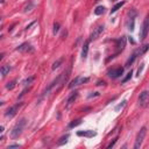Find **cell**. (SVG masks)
Listing matches in <instances>:
<instances>
[{
    "mask_svg": "<svg viewBox=\"0 0 149 149\" xmlns=\"http://www.w3.org/2000/svg\"><path fill=\"white\" fill-rule=\"evenodd\" d=\"M69 73H70V69H68L66 71H64L62 74H59V76H58L55 81H52V82L48 85V88L44 90V92H43V95H42V98H44V97L49 96L52 91H55V90L59 89V88H61V86L66 82V79H68V77H69Z\"/></svg>",
    "mask_w": 149,
    "mask_h": 149,
    "instance_id": "6da1fadb",
    "label": "cell"
},
{
    "mask_svg": "<svg viewBox=\"0 0 149 149\" xmlns=\"http://www.w3.org/2000/svg\"><path fill=\"white\" fill-rule=\"evenodd\" d=\"M26 123H27V120H26L25 118H22V119L12 128V130H11V136H12V139H18V137L21 135V133H22V130H23Z\"/></svg>",
    "mask_w": 149,
    "mask_h": 149,
    "instance_id": "7a4b0ae2",
    "label": "cell"
},
{
    "mask_svg": "<svg viewBox=\"0 0 149 149\" xmlns=\"http://www.w3.org/2000/svg\"><path fill=\"white\" fill-rule=\"evenodd\" d=\"M146 134H147V128H146V127H142V128L140 129V132L137 133V135H136L135 143H134V149H139V148H141V146H142V142H143V140H144Z\"/></svg>",
    "mask_w": 149,
    "mask_h": 149,
    "instance_id": "3957f363",
    "label": "cell"
},
{
    "mask_svg": "<svg viewBox=\"0 0 149 149\" xmlns=\"http://www.w3.org/2000/svg\"><path fill=\"white\" fill-rule=\"evenodd\" d=\"M139 105L141 107H143V108L149 106V91L144 90V91H142L140 93V96H139Z\"/></svg>",
    "mask_w": 149,
    "mask_h": 149,
    "instance_id": "277c9868",
    "label": "cell"
},
{
    "mask_svg": "<svg viewBox=\"0 0 149 149\" xmlns=\"http://www.w3.org/2000/svg\"><path fill=\"white\" fill-rule=\"evenodd\" d=\"M22 105H23V103H17L15 105H13V106H11L7 111H6V113H5V117L6 118H13V117H15L17 115V113L19 112V110L22 107Z\"/></svg>",
    "mask_w": 149,
    "mask_h": 149,
    "instance_id": "5b68a950",
    "label": "cell"
},
{
    "mask_svg": "<svg viewBox=\"0 0 149 149\" xmlns=\"http://www.w3.org/2000/svg\"><path fill=\"white\" fill-rule=\"evenodd\" d=\"M90 81V78L89 77H82V76H77L74 79H72L71 82H70V84H69V88L70 89H73V88H76V86H79V85H82V84H85V83H88Z\"/></svg>",
    "mask_w": 149,
    "mask_h": 149,
    "instance_id": "8992f818",
    "label": "cell"
},
{
    "mask_svg": "<svg viewBox=\"0 0 149 149\" xmlns=\"http://www.w3.org/2000/svg\"><path fill=\"white\" fill-rule=\"evenodd\" d=\"M107 74H108V77H110V78L117 79V78L121 77L122 74H123V68H121V66H119V68H113V69L108 70Z\"/></svg>",
    "mask_w": 149,
    "mask_h": 149,
    "instance_id": "52a82bcc",
    "label": "cell"
},
{
    "mask_svg": "<svg viewBox=\"0 0 149 149\" xmlns=\"http://www.w3.org/2000/svg\"><path fill=\"white\" fill-rule=\"evenodd\" d=\"M148 33H149V14L146 18V20H144V22L142 25V28H141V32H140V40L143 41L147 37Z\"/></svg>",
    "mask_w": 149,
    "mask_h": 149,
    "instance_id": "ba28073f",
    "label": "cell"
},
{
    "mask_svg": "<svg viewBox=\"0 0 149 149\" xmlns=\"http://www.w3.org/2000/svg\"><path fill=\"white\" fill-rule=\"evenodd\" d=\"M135 17H136V12L134 10H132L129 12V18H128V21H127V28L133 32L134 30V25H135Z\"/></svg>",
    "mask_w": 149,
    "mask_h": 149,
    "instance_id": "9c48e42d",
    "label": "cell"
},
{
    "mask_svg": "<svg viewBox=\"0 0 149 149\" xmlns=\"http://www.w3.org/2000/svg\"><path fill=\"white\" fill-rule=\"evenodd\" d=\"M104 29H105V27L104 26H98L97 28H95V30L91 33V35H90V41H93V40H97L103 33H104Z\"/></svg>",
    "mask_w": 149,
    "mask_h": 149,
    "instance_id": "30bf717a",
    "label": "cell"
},
{
    "mask_svg": "<svg viewBox=\"0 0 149 149\" xmlns=\"http://www.w3.org/2000/svg\"><path fill=\"white\" fill-rule=\"evenodd\" d=\"M17 50H18V51H20V52H32V51H34V48L32 47V44H30V43L25 42V43L20 44V46L17 48Z\"/></svg>",
    "mask_w": 149,
    "mask_h": 149,
    "instance_id": "8fae6325",
    "label": "cell"
},
{
    "mask_svg": "<svg viewBox=\"0 0 149 149\" xmlns=\"http://www.w3.org/2000/svg\"><path fill=\"white\" fill-rule=\"evenodd\" d=\"M77 97H78V92H77V91L72 92V93L68 97V99H66V101H65V107H66V108H69V107L74 103V100L77 99Z\"/></svg>",
    "mask_w": 149,
    "mask_h": 149,
    "instance_id": "7c38bea8",
    "label": "cell"
},
{
    "mask_svg": "<svg viewBox=\"0 0 149 149\" xmlns=\"http://www.w3.org/2000/svg\"><path fill=\"white\" fill-rule=\"evenodd\" d=\"M117 47H118V52L117 54H119L120 51H122L125 49V47H126V36H121L117 41Z\"/></svg>",
    "mask_w": 149,
    "mask_h": 149,
    "instance_id": "4fadbf2b",
    "label": "cell"
},
{
    "mask_svg": "<svg viewBox=\"0 0 149 149\" xmlns=\"http://www.w3.org/2000/svg\"><path fill=\"white\" fill-rule=\"evenodd\" d=\"M77 135H78V136H84V137H89V139H91V137L96 136V135H97V133H96V132H93V130H84V132H77Z\"/></svg>",
    "mask_w": 149,
    "mask_h": 149,
    "instance_id": "5bb4252c",
    "label": "cell"
},
{
    "mask_svg": "<svg viewBox=\"0 0 149 149\" xmlns=\"http://www.w3.org/2000/svg\"><path fill=\"white\" fill-rule=\"evenodd\" d=\"M137 56H139L137 51H134V52H133V54L130 55V57H129V58L127 59V62H126L125 66H126V68H129V66H130V65H132V64L134 63V61L136 59V57H137Z\"/></svg>",
    "mask_w": 149,
    "mask_h": 149,
    "instance_id": "9a60e30c",
    "label": "cell"
},
{
    "mask_svg": "<svg viewBox=\"0 0 149 149\" xmlns=\"http://www.w3.org/2000/svg\"><path fill=\"white\" fill-rule=\"evenodd\" d=\"M89 44H90V40L86 41L83 46V49H82V58L85 59L88 57V54H89Z\"/></svg>",
    "mask_w": 149,
    "mask_h": 149,
    "instance_id": "2e32d148",
    "label": "cell"
},
{
    "mask_svg": "<svg viewBox=\"0 0 149 149\" xmlns=\"http://www.w3.org/2000/svg\"><path fill=\"white\" fill-rule=\"evenodd\" d=\"M126 4V1H120V3H118V4H115L113 7H112V10H111V14H113V13H115L119 8H121L123 5Z\"/></svg>",
    "mask_w": 149,
    "mask_h": 149,
    "instance_id": "e0dca14e",
    "label": "cell"
},
{
    "mask_svg": "<svg viewBox=\"0 0 149 149\" xmlns=\"http://www.w3.org/2000/svg\"><path fill=\"white\" fill-rule=\"evenodd\" d=\"M10 71H11V66H10L8 64L3 65V66H1V76H3V77H5Z\"/></svg>",
    "mask_w": 149,
    "mask_h": 149,
    "instance_id": "ac0fdd59",
    "label": "cell"
},
{
    "mask_svg": "<svg viewBox=\"0 0 149 149\" xmlns=\"http://www.w3.org/2000/svg\"><path fill=\"white\" fill-rule=\"evenodd\" d=\"M82 123V119H77V120H73V121H71L70 123H69V128H74V127H77V126H79Z\"/></svg>",
    "mask_w": 149,
    "mask_h": 149,
    "instance_id": "d6986e66",
    "label": "cell"
},
{
    "mask_svg": "<svg viewBox=\"0 0 149 149\" xmlns=\"http://www.w3.org/2000/svg\"><path fill=\"white\" fill-rule=\"evenodd\" d=\"M70 137V134H65V135H63L61 139H59V141L57 142V144L58 146H62V144H64V143H66L68 142V139Z\"/></svg>",
    "mask_w": 149,
    "mask_h": 149,
    "instance_id": "ffe728a7",
    "label": "cell"
},
{
    "mask_svg": "<svg viewBox=\"0 0 149 149\" xmlns=\"http://www.w3.org/2000/svg\"><path fill=\"white\" fill-rule=\"evenodd\" d=\"M148 49H149V44H148V43H147V44H144V46H142V47H141V48L137 50V54H139V56L143 55V54H144V52H146Z\"/></svg>",
    "mask_w": 149,
    "mask_h": 149,
    "instance_id": "44dd1931",
    "label": "cell"
},
{
    "mask_svg": "<svg viewBox=\"0 0 149 149\" xmlns=\"http://www.w3.org/2000/svg\"><path fill=\"white\" fill-rule=\"evenodd\" d=\"M17 83H18V81H17V79H14V81H12V82L7 83L6 89H7V90H13V89L17 86Z\"/></svg>",
    "mask_w": 149,
    "mask_h": 149,
    "instance_id": "7402d4cb",
    "label": "cell"
},
{
    "mask_svg": "<svg viewBox=\"0 0 149 149\" xmlns=\"http://www.w3.org/2000/svg\"><path fill=\"white\" fill-rule=\"evenodd\" d=\"M104 12H105V7H104V6H98V7L95 10V14H96V15H101Z\"/></svg>",
    "mask_w": 149,
    "mask_h": 149,
    "instance_id": "603a6c76",
    "label": "cell"
},
{
    "mask_svg": "<svg viewBox=\"0 0 149 149\" xmlns=\"http://www.w3.org/2000/svg\"><path fill=\"white\" fill-rule=\"evenodd\" d=\"M62 63H63V58H59V59H57V61H56V62L52 64L51 69H52V70H56L57 68H59V66H61V64H62Z\"/></svg>",
    "mask_w": 149,
    "mask_h": 149,
    "instance_id": "cb8c5ba5",
    "label": "cell"
},
{
    "mask_svg": "<svg viewBox=\"0 0 149 149\" xmlns=\"http://www.w3.org/2000/svg\"><path fill=\"white\" fill-rule=\"evenodd\" d=\"M132 76H133V71L130 70V71H129V72L127 73V76H126V77H125V78L122 79V83H126V82H128V81H129V79L132 78Z\"/></svg>",
    "mask_w": 149,
    "mask_h": 149,
    "instance_id": "d4e9b609",
    "label": "cell"
},
{
    "mask_svg": "<svg viewBox=\"0 0 149 149\" xmlns=\"http://www.w3.org/2000/svg\"><path fill=\"white\" fill-rule=\"evenodd\" d=\"M34 79H35V77H34V76H32V77H29V78L25 79V81H23V85H25V86L29 85V84H30V83H32V82H33Z\"/></svg>",
    "mask_w": 149,
    "mask_h": 149,
    "instance_id": "484cf974",
    "label": "cell"
},
{
    "mask_svg": "<svg viewBox=\"0 0 149 149\" xmlns=\"http://www.w3.org/2000/svg\"><path fill=\"white\" fill-rule=\"evenodd\" d=\"M117 141H118V137H115V139H114L113 141H111V143H108L106 148H108V149H110V148H112V147H114V144L117 143Z\"/></svg>",
    "mask_w": 149,
    "mask_h": 149,
    "instance_id": "4316f807",
    "label": "cell"
},
{
    "mask_svg": "<svg viewBox=\"0 0 149 149\" xmlns=\"http://www.w3.org/2000/svg\"><path fill=\"white\" fill-rule=\"evenodd\" d=\"M126 103H127V101H126V100H123V101H122L121 104H119V105H118V106L115 107V111H119V110H121V108H122V107H123V106L126 105Z\"/></svg>",
    "mask_w": 149,
    "mask_h": 149,
    "instance_id": "83f0119b",
    "label": "cell"
},
{
    "mask_svg": "<svg viewBox=\"0 0 149 149\" xmlns=\"http://www.w3.org/2000/svg\"><path fill=\"white\" fill-rule=\"evenodd\" d=\"M58 30H59V25L58 23H55L54 25V35H56L58 33Z\"/></svg>",
    "mask_w": 149,
    "mask_h": 149,
    "instance_id": "f1b7e54d",
    "label": "cell"
},
{
    "mask_svg": "<svg viewBox=\"0 0 149 149\" xmlns=\"http://www.w3.org/2000/svg\"><path fill=\"white\" fill-rule=\"evenodd\" d=\"M21 146L20 144H10L8 146V149H11V148H20Z\"/></svg>",
    "mask_w": 149,
    "mask_h": 149,
    "instance_id": "f546056e",
    "label": "cell"
},
{
    "mask_svg": "<svg viewBox=\"0 0 149 149\" xmlns=\"http://www.w3.org/2000/svg\"><path fill=\"white\" fill-rule=\"evenodd\" d=\"M142 69H143V64H141V68L137 70V76H140V73H141V71H142Z\"/></svg>",
    "mask_w": 149,
    "mask_h": 149,
    "instance_id": "4dcf8cb0",
    "label": "cell"
},
{
    "mask_svg": "<svg viewBox=\"0 0 149 149\" xmlns=\"http://www.w3.org/2000/svg\"><path fill=\"white\" fill-rule=\"evenodd\" d=\"M95 1H96V3H98V1H100V0H95Z\"/></svg>",
    "mask_w": 149,
    "mask_h": 149,
    "instance_id": "1f68e13d",
    "label": "cell"
}]
</instances>
